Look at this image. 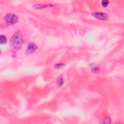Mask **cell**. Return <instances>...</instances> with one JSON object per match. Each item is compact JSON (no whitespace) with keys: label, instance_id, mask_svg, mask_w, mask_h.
<instances>
[{"label":"cell","instance_id":"obj_1","mask_svg":"<svg viewBox=\"0 0 124 124\" xmlns=\"http://www.w3.org/2000/svg\"><path fill=\"white\" fill-rule=\"evenodd\" d=\"M24 42L22 32L20 31H18L15 32L10 39L11 45L16 50H19L21 48Z\"/></svg>","mask_w":124,"mask_h":124},{"label":"cell","instance_id":"obj_2","mask_svg":"<svg viewBox=\"0 0 124 124\" xmlns=\"http://www.w3.org/2000/svg\"><path fill=\"white\" fill-rule=\"evenodd\" d=\"M4 19L6 23L9 25H14L19 21L18 16L16 15L11 13L6 15Z\"/></svg>","mask_w":124,"mask_h":124},{"label":"cell","instance_id":"obj_3","mask_svg":"<svg viewBox=\"0 0 124 124\" xmlns=\"http://www.w3.org/2000/svg\"><path fill=\"white\" fill-rule=\"evenodd\" d=\"M92 15L96 19L100 20H106L108 19V15L105 13L100 12H94L92 14Z\"/></svg>","mask_w":124,"mask_h":124},{"label":"cell","instance_id":"obj_4","mask_svg":"<svg viewBox=\"0 0 124 124\" xmlns=\"http://www.w3.org/2000/svg\"><path fill=\"white\" fill-rule=\"evenodd\" d=\"M37 48V45L34 42L30 43L25 51V54L26 55H31L34 53Z\"/></svg>","mask_w":124,"mask_h":124},{"label":"cell","instance_id":"obj_5","mask_svg":"<svg viewBox=\"0 0 124 124\" xmlns=\"http://www.w3.org/2000/svg\"><path fill=\"white\" fill-rule=\"evenodd\" d=\"M53 6H54V5L52 4H34L33 5V7L36 8V9H43V8H46Z\"/></svg>","mask_w":124,"mask_h":124},{"label":"cell","instance_id":"obj_6","mask_svg":"<svg viewBox=\"0 0 124 124\" xmlns=\"http://www.w3.org/2000/svg\"><path fill=\"white\" fill-rule=\"evenodd\" d=\"M90 67L92 71L95 73H97L100 71V68L95 64H90Z\"/></svg>","mask_w":124,"mask_h":124},{"label":"cell","instance_id":"obj_7","mask_svg":"<svg viewBox=\"0 0 124 124\" xmlns=\"http://www.w3.org/2000/svg\"><path fill=\"white\" fill-rule=\"evenodd\" d=\"M57 84L59 86H62L64 84V79L62 76H60L57 79Z\"/></svg>","mask_w":124,"mask_h":124},{"label":"cell","instance_id":"obj_8","mask_svg":"<svg viewBox=\"0 0 124 124\" xmlns=\"http://www.w3.org/2000/svg\"><path fill=\"white\" fill-rule=\"evenodd\" d=\"M100 123L101 124H110L111 123V119L109 117H106L102 119Z\"/></svg>","mask_w":124,"mask_h":124},{"label":"cell","instance_id":"obj_9","mask_svg":"<svg viewBox=\"0 0 124 124\" xmlns=\"http://www.w3.org/2000/svg\"><path fill=\"white\" fill-rule=\"evenodd\" d=\"M0 43L1 44H5L7 43V38L3 35L0 36Z\"/></svg>","mask_w":124,"mask_h":124},{"label":"cell","instance_id":"obj_10","mask_svg":"<svg viewBox=\"0 0 124 124\" xmlns=\"http://www.w3.org/2000/svg\"><path fill=\"white\" fill-rule=\"evenodd\" d=\"M64 66H65L64 64H63V63L56 64L54 65V68L56 69H59L64 67Z\"/></svg>","mask_w":124,"mask_h":124},{"label":"cell","instance_id":"obj_11","mask_svg":"<svg viewBox=\"0 0 124 124\" xmlns=\"http://www.w3.org/2000/svg\"><path fill=\"white\" fill-rule=\"evenodd\" d=\"M109 3L110 2L108 0H103L101 2V5L103 7L106 8L107 7H108Z\"/></svg>","mask_w":124,"mask_h":124}]
</instances>
